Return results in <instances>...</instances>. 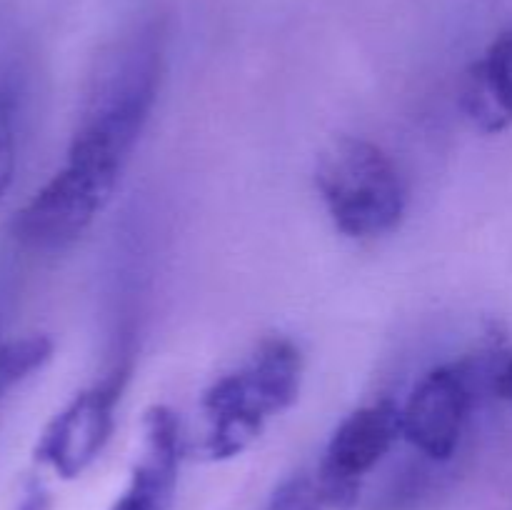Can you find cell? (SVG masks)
<instances>
[{
	"label": "cell",
	"mask_w": 512,
	"mask_h": 510,
	"mask_svg": "<svg viewBox=\"0 0 512 510\" xmlns=\"http://www.w3.org/2000/svg\"><path fill=\"white\" fill-rule=\"evenodd\" d=\"M158 85L160 50L148 35L100 58L65 163L15 215L20 243L58 250L95 223L118 190L153 113Z\"/></svg>",
	"instance_id": "1"
},
{
	"label": "cell",
	"mask_w": 512,
	"mask_h": 510,
	"mask_svg": "<svg viewBox=\"0 0 512 510\" xmlns=\"http://www.w3.org/2000/svg\"><path fill=\"white\" fill-rule=\"evenodd\" d=\"M300 375V350L285 338H268L243 368L215 380L203 395L208 420L205 458L228 460L243 453L258 438L265 420L298 400Z\"/></svg>",
	"instance_id": "2"
},
{
	"label": "cell",
	"mask_w": 512,
	"mask_h": 510,
	"mask_svg": "<svg viewBox=\"0 0 512 510\" xmlns=\"http://www.w3.org/2000/svg\"><path fill=\"white\" fill-rule=\"evenodd\" d=\"M315 185L335 228L348 238H380L405 215V185L383 148L338 135L318 155Z\"/></svg>",
	"instance_id": "3"
},
{
	"label": "cell",
	"mask_w": 512,
	"mask_h": 510,
	"mask_svg": "<svg viewBox=\"0 0 512 510\" xmlns=\"http://www.w3.org/2000/svg\"><path fill=\"white\" fill-rule=\"evenodd\" d=\"M480 393H485L480 360L438 365L420 378L400 408L403 438L430 460H450Z\"/></svg>",
	"instance_id": "4"
},
{
	"label": "cell",
	"mask_w": 512,
	"mask_h": 510,
	"mask_svg": "<svg viewBox=\"0 0 512 510\" xmlns=\"http://www.w3.org/2000/svg\"><path fill=\"white\" fill-rule=\"evenodd\" d=\"M128 365H118L100 383L80 390L40 433L35 460L60 478H78L103 453L115 425V408L128 383Z\"/></svg>",
	"instance_id": "5"
},
{
	"label": "cell",
	"mask_w": 512,
	"mask_h": 510,
	"mask_svg": "<svg viewBox=\"0 0 512 510\" xmlns=\"http://www.w3.org/2000/svg\"><path fill=\"white\" fill-rule=\"evenodd\" d=\"M403 438V413L395 400H378L350 413L330 435L318 465V483L330 508L345 510L355 503L360 480Z\"/></svg>",
	"instance_id": "6"
},
{
	"label": "cell",
	"mask_w": 512,
	"mask_h": 510,
	"mask_svg": "<svg viewBox=\"0 0 512 510\" xmlns=\"http://www.w3.org/2000/svg\"><path fill=\"white\" fill-rule=\"evenodd\" d=\"M183 453L180 420L168 405H153L143 418V453L135 463L128 488L113 510H170Z\"/></svg>",
	"instance_id": "7"
},
{
	"label": "cell",
	"mask_w": 512,
	"mask_h": 510,
	"mask_svg": "<svg viewBox=\"0 0 512 510\" xmlns=\"http://www.w3.org/2000/svg\"><path fill=\"white\" fill-rule=\"evenodd\" d=\"M463 108L488 133L512 123V28L495 38L470 68L463 85Z\"/></svg>",
	"instance_id": "8"
},
{
	"label": "cell",
	"mask_w": 512,
	"mask_h": 510,
	"mask_svg": "<svg viewBox=\"0 0 512 510\" xmlns=\"http://www.w3.org/2000/svg\"><path fill=\"white\" fill-rule=\"evenodd\" d=\"M53 355V340L48 335H28V338L0 343V398L5 393L38 373Z\"/></svg>",
	"instance_id": "9"
},
{
	"label": "cell",
	"mask_w": 512,
	"mask_h": 510,
	"mask_svg": "<svg viewBox=\"0 0 512 510\" xmlns=\"http://www.w3.org/2000/svg\"><path fill=\"white\" fill-rule=\"evenodd\" d=\"M480 360L485 393L512 408V345H495Z\"/></svg>",
	"instance_id": "10"
},
{
	"label": "cell",
	"mask_w": 512,
	"mask_h": 510,
	"mask_svg": "<svg viewBox=\"0 0 512 510\" xmlns=\"http://www.w3.org/2000/svg\"><path fill=\"white\" fill-rule=\"evenodd\" d=\"M15 160H18V148H15L13 105L0 95V200L13 185Z\"/></svg>",
	"instance_id": "11"
},
{
	"label": "cell",
	"mask_w": 512,
	"mask_h": 510,
	"mask_svg": "<svg viewBox=\"0 0 512 510\" xmlns=\"http://www.w3.org/2000/svg\"><path fill=\"white\" fill-rule=\"evenodd\" d=\"M50 508V493L43 488L40 480H28L20 493L15 510H48Z\"/></svg>",
	"instance_id": "12"
}]
</instances>
